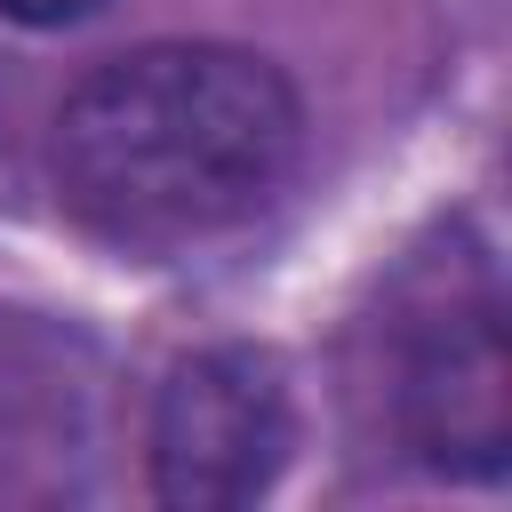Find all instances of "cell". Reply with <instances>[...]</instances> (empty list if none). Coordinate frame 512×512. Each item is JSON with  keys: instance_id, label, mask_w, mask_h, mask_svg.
<instances>
[{"instance_id": "obj_1", "label": "cell", "mask_w": 512, "mask_h": 512, "mask_svg": "<svg viewBox=\"0 0 512 512\" xmlns=\"http://www.w3.org/2000/svg\"><path fill=\"white\" fill-rule=\"evenodd\" d=\"M304 160L296 80L232 40H144L88 64L48 128V184L80 232L176 256L240 232Z\"/></svg>"}, {"instance_id": "obj_2", "label": "cell", "mask_w": 512, "mask_h": 512, "mask_svg": "<svg viewBox=\"0 0 512 512\" xmlns=\"http://www.w3.org/2000/svg\"><path fill=\"white\" fill-rule=\"evenodd\" d=\"M392 424L400 448L456 480H496L512 456V352L504 296L480 256H456L392 320Z\"/></svg>"}, {"instance_id": "obj_3", "label": "cell", "mask_w": 512, "mask_h": 512, "mask_svg": "<svg viewBox=\"0 0 512 512\" xmlns=\"http://www.w3.org/2000/svg\"><path fill=\"white\" fill-rule=\"evenodd\" d=\"M296 440V400L272 352L216 344L168 368L152 400V496L184 512H232L272 488Z\"/></svg>"}, {"instance_id": "obj_4", "label": "cell", "mask_w": 512, "mask_h": 512, "mask_svg": "<svg viewBox=\"0 0 512 512\" xmlns=\"http://www.w3.org/2000/svg\"><path fill=\"white\" fill-rule=\"evenodd\" d=\"M88 8H104V0H0V16H16V24H80Z\"/></svg>"}]
</instances>
